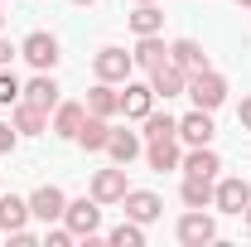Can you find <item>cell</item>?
Here are the masks:
<instances>
[{"instance_id":"obj_1","label":"cell","mask_w":251,"mask_h":247,"mask_svg":"<svg viewBox=\"0 0 251 247\" xmlns=\"http://www.w3.org/2000/svg\"><path fill=\"white\" fill-rule=\"evenodd\" d=\"M193 97V107H203V112H218L222 102H227V78H222L218 68H198V73H188V93Z\"/></svg>"},{"instance_id":"obj_2","label":"cell","mask_w":251,"mask_h":247,"mask_svg":"<svg viewBox=\"0 0 251 247\" xmlns=\"http://www.w3.org/2000/svg\"><path fill=\"white\" fill-rule=\"evenodd\" d=\"M63 223L73 228V238H87V243H92L97 233H101V204H97V199H68Z\"/></svg>"},{"instance_id":"obj_3","label":"cell","mask_w":251,"mask_h":247,"mask_svg":"<svg viewBox=\"0 0 251 247\" xmlns=\"http://www.w3.org/2000/svg\"><path fill=\"white\" fill-rule=\"evenodd\" d=\"M92 73L101 78V83H126V78L135 73V59H130L126 49H116V44H106V49L92 54Z\"/></svg>"},{"instance_id":"obj_4","label":"cell","mask_w":251,"mask_h":247,"mask_svg":"<svg viewBox=\"0 0 251 247\" xmlns=\"http://www.w3.org/2000/svg\"><path fill=\"white\" fill-rule=\"evenodd\" d=\"M247 204H251V185L247 180L227 175V180L213 185V209H218V214H247Z\"/></svg>"},{"instance_id":"obj_5","label":"cell","mask_w":251,"mask_h":247,"mask_svg":"<svg viewBox=\"0 0 251 247\" xmlns=\"http://www.w3.org/2000/svg\"><path fill=\"white\" fill-rule=\"evenodd\" d=\"M63 209H68V194L58 185H39L29 194V218L39 223H63Z\"/></svg>"},{"instance_id":"obj_6","label":"cell","mask_w":251,"mask_h":247,"mask_svg":"<svg viewBox=\"0 0 251 247\" xmlns=\"http://www.w3.org/2000/svg\"><path fill=\"white\" fill-rule=\"evenodd\" d=\"M20 59H29L39 73H53V63H58V39H53V34H44V30L25 34V44H20Z\"/></svg>"},{"instance_id":"obj_7","label":"cell","mask_w":251,"mask_h":247,"mask_svg":"<svg viewBox=\"0 0 251 247\" xmlns=\"http://www.w3.org/2000/svg\"><path fill=\"white\" fill-rule=\"evenodd\" d=\"M179 243H184V247L218 243V223H213V214H203V209H188V214L179 218Z\"/></svg>"},{"instance_id":"obj_8","label":"cell","mask_w":251,"mask_h":247,"mask_svg":"<svg viewBox=\"0 0 251 247\" xmlns=\"http://www.w3.org/2000/svg\"><path fill=\"white\" fill-rule=\"evenodd\" d=\"M213 136H218V126H213V112L193 107L188 117H179V141H184V146H213Z\"/></svg>"},{"instance_id":"obj_9","label":"cell","mask_w":251,"mask_h":247,"mask_svg":"<svg viewBox=\"0 0 251 247\" xmlns=\"http://www.w3.org/2000/svg\"><path fill=\"white\" fill-rule=\"evenodd\" d=\"M150 88H155V97H184L188 93V68H179V63L169 59V63H159L155 73H150Z\"/></svg>"},{"instance_id":"obj_10","label":"cell","mask_w":251,"mask_h":247,"mask_svg":"<svg viewBox=\"0 0 251 247\" xmlns=\"http://www.w3.org/2000/svg\"><path fill=\"white\" fill-rule=\"evenodd\" d=\"M126 165H111V170H97L92 175V199L97 204H121L126 199Z\"/></svg>"},{"instance_id":"obj_11","label":"cell","mask_w":251,"mask_h":247,"mask_svg":"<svg viewBox=\"0 0 251 247\" xmlns=\"http://www.w3.org/2000/svg\"><path fill=\"white\" fill-rule=\"evenodd\" d=\"M82 122H87V102H58V107H53L49 131H53V136H63V141H77Z\"/></svg>"},{"instance_id":"obj_12","label":"cell","mask_w":251,"mask_h":247,"mask_svg":"<svg viewBox=\"0 0 251 247\" xmlns=\"http://www.w3.org/2000/svg\"><path fill=\"white\" fill-rule=\"evenodd\" d=\"M121 112L130 122H145L150 112H155V88L150 83H130L126 78V93H121Z\"/></svg>"},{"instance_id":"obj_13","label":"cell","mask_w":251,"mask_h":247,"mask_svg":"<svg viewBox=\"0 0 251 247\" xmlns=\"http://www.w3.org/2000/svg\"><path fill=\"white\" fill-rule=\"evenodd\" d=\"M126 218H135V223H155L159 214H164V199L159 194H150V189H126Z\"/></svg>"},{"instance_id":"obj_14","label":"cell","mask_w":251,"mask_h":247,"mask_svg":"<svg viewBox=\"0 0 251 247\" xmlns=\"http://www.w3.org/2000/svg\"><path fill=\"white\" fill-rule=\"evenodd\" d=\"M130 59H135V68L155 73L159 63H169V44H164L159 34H135V49H130Z\"/></svg>"},{"instance_id":"obj_15","label":"cell","mask_w":251,"mask_h":247,"mask_svg":"<svg viewBox=\"0 0 251 247\" xmlns=\"http://www.w3.org/2000/svg\"><path fill=\"white\" fill-rule=\"evenodd\" d=\"M25 102H34V107H44L49 117H53V107H58L63 97H58V83H53V73H34L29 83H25Z\"/></svg>"},{"instance_id":"obj_16","label":"cell","mask_w":251,"mask_h":247,"mask_svg":"<svg viewBox=\"0 0 251 247\" xmlns=\"http://www.w3.org/2000/svg\"><path fill=\"white\" fill-rule=\"evenodd\" d=\"M145 160H150V170H179L184 165V151H179V136H164V141H145Z\"/></svg>"},{"instance_id":"obj_17","label":"cell","mask_w":251,"mask_h":247,"mask_svg":"<svg viewBox=\"0 0 251 247\" xmlns=\"http://www.w3.org/2000/svg\"><path fill=\"white\" fill-rule=\"evenodd\" d=\"M184 175H203V180H218V170H222V155L213 151V146H188L184 155V165H179Z\"/></svg>"},{"instance_id":"obj_18","label":"cell","mask_w":251,"mask_h":247,"mask_svg":"<svg viewBox=\"0 0 251 247\" xmlns=\"http://www.w3.org/2000/svg\"><path fill=\"white\" fill-rule=\"evenodd\" d=\"M87 112L111 122V117L121 112V93H116V83H101V78H97V83H92V93H87Z\"/></svg>"},{"instance_id":"obj_19","label":"cell","mask_w":251,"mask_h":247,"mask_svg":"<svg viewBox=\"0 0 251 247\" xmlns=\"http://www.w3.org/2000/svg\"><path fill=\"white\" fill-rule=\"evenodd\" d=\"M10 122H15V131H20V136H44V131H49V112L20 97V102H15V117H10Z\"/></svg>"},{"instance_id":"obj_20","label":"cell","mask_w":251,"mask_h":247,"mask_svg":"<svg viewBox=\"0 0 251 247\" xmlns=\"http://www.w3.org/2000/svg\"><path fill=\"white\" fill-rule=\"evenodd\" d=\"M145 151V136H135V131H116L111 126V141H106V155L116 160V165H130L135 155Z\"/></svg>"},{"instance_id":"obj_21","label":"cell","mask_w":251,"mask_h":247,"mask_svg":"<svg viewBox=\"0 0 251 247\" xmlns=\"http://www.w3.org/2000/svg\"><path fill=\"white\" fill-rule=\"evenodd\" d=\"M20 228H29V199L0 194V233H20Z\"/></svg>"},{"instance_id":"obj_22","label":"cell","mask_w":251,"mask_h":247,"mask_svg":"<svg viewBox=\"0 0 251 247\" xmlns=\"http://www.w3.org/2000/svg\"><path fill=\"white\" fill-rule=\"evenodd\" d=\"M169 59L179 63V68H188V73L208 68V54H203V44H198V39H174V44H169Z\"/></svg>"},{"instance_id":"obj_23","label":"cell","mask_w":251,"mask_h":247,"mask_svg":"<svg viewBox=\"0 0 251 247\" xmlns=\"http://www.w3.org/2000/svg\"><path fill=\"white\" fill-rule=\"evenodd\" d=\"M106 141H111V122L87 112V122H82V131H77V146H82V151H106Z\"/></svg>"},{"instance_id":"obj_24","label":"cell","mask_w":251,"mask_h":247,"mask_svg":"<svg viewBox=\"0 0 251 247\" xmlns=\"http://www.w3.org/2000/svg\"><path fill=\"white\" fill-rule=\"evenodd\" d=\"M184 204L188 209H213V180H203V175H184Z\"/></svg>"},{"instance_id":"obj_25","label":"cell","mask_w":251,"mask_h":247,"mask_svg":"<svg viewBox=\"0 0 251 247\" xmlns=\"http://www.w3.org/2000/svg\"><path fill=\"white\" fill-rule=\"evenodd\" d=\"M130 30L135 34H159L164 30V10H159L155 0H150V5H135V10H130Z\"/></svg>"},{"instance_id":"obj_26","label":"cell","mask_w":251,"mask_h":247,"mask_svg":"<svg viewBox=\"0 0 251 247\" xmlns=\"http://www.w3.org/2000/svg\"><path fill=\"white\" fill-rule=\"evenodd\" d=\"M116 247H145V223H135V218H126V223H116L111 233H106Z\"/></svg>"},{"instance_id":"obj_27","label":"cell","mask_w":251,"mask_h":247,"mask_svg":"<svg viewBox=\"0 0 251 247\" xmlns=\"http://www.w3.org/2000/svg\"><path fill=\"white\" fill-rule=\"evenodd\" d=\"M140 136H145V141H164V136H179V122H174L169 112H150Z\"/></svg>"},{"instance_id":"obj_28","label":"cell","mask_w":251,"mask_h":247,"mask_svg":"<svg viewBox=\"0 0 251 247\" xmlns=\"http://www.w3.org/2000/svg\"><path fill=\"white\" fill-rule=\"evenodd\" d=\"M20 93H25V83H20L10 68H0V107H15V102H20Z\"/></svg>"},{"instance_id":"obj_29","label":"cell","mask_w":251,"mask_h":247,"mask_svg":"<svg viewBox=\"0 0 251 247\" xmlns=\"http://www.w3.org/2000/svg\"><path fill=\"white\" fill-rule=\"evenodd\" d=\"M15 141H20L15 122H0V155H10V151H15Z\"/></svg>"},{"instance_id":"obj_30","label":"cell","mask_w":251,"mask_h":247,"mask_svg":"<svg viewBox=\"0 0 251 247\" xmlns=\"http://www.w3.org/2000/svg\"><path fill=\"white\" fill-rule=\"evenodd\" d=\"M44 243H49V247H68V243H73V228H68V223H63V228H49Z\"/></svg>"},{"instance_id":"obj_31","label":"cell","mask_w":251,"mask_h":247,"mask_svg":"<svg viewBox=\"0 0 251 247\" xmlns=\"http://www.w3.org/2000/svg\"><path fill=\"white\" fill-rule=\"evenodd\" d=\"M15 54H20V49H15V44L0 34V68H10V59H15Z\"/></svg>"},{"instance_id":"obj_32","label":"cell","mask_w":251,"mask_h":247,"mask_svg":"<svg viewBox=\"0 0 251 247\" xmlns=\"http://www.w3.org/2000/svg\"><path fill=\"white\" fill-rule=\"evenodd\" d=\"M237 122H242V131H251V97H242V107H237Z\"/></svg>"},{"instance_id":"obj_33","label":"cell","mask_w":251,"mask_h":247,"mask_svg":"<svg viewBox=\"0 0 251 247\" xmlns=\"http://www.w3.org/2000/svg\"><path fill=\"white\" fill-rule=\"evenodd\" d=\"M242 218H247V228H251V204H247V214H242Z\"/></svg>"},{"instance_id":"obj_34","label":"cell","mask_w":251,"mask_h":247,"mask_svg":"<svg viewBox=\"0 0 251 247\" xmlns=\"http://www.w3.org/2000/svg\"><path fill=\"white\" fill-rule=\"evenodd\" d=\"M73 5H97V0H73Z\"/></svg>"},{"instance_id":"obj_35","label":"cell","mask_w":251,"mask_h":247,"mask_svg":"<svg viewBox=\"0 0 251 247\" xmlns=\"http://www.w3.org/2000/svg\"><path fill=\"white\" fill-rule=\"evenodd\" d=\"M237 5H242V10H251V0H237Z\"/></svg>"},{"instance_id":"obj_36","label":"cell","mask_w":251,"mask_h":247,"mask_svg":"<svg viewBox=\"0 0 251 247\" xmlns=\"http://www.w3.org/2000/svg\"><path fill=\"white\" fill-rule=\"evenodd\" d=\"M130 5H150V0H130Z\"/></svg>"},{"instance_id":"obj_37","label":"cell","mask_w":251,"mask_h":247,"mask_svg":"<svg viewBox=\"0 0 251 247\" xmlns=\"http://www.w3.org/2000/svg\"><path fill=\"white\" fill-rule=\"evenodd\" d=\"M0 30H5V15H0Z\"/></svg>"}]
</instances>
